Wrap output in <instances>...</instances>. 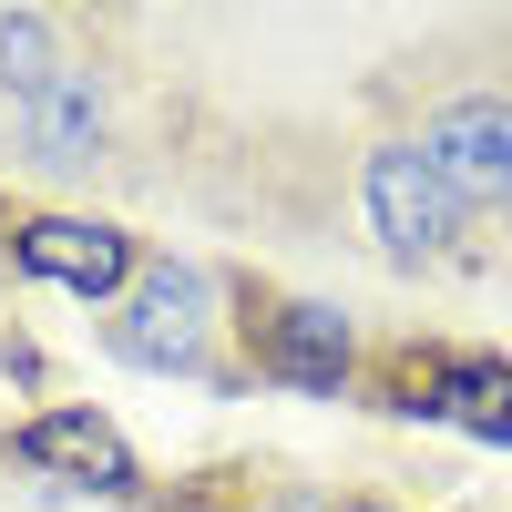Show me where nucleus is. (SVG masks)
<instances>
[{"label": "nucleus", "instance_id": "obj_5", "mask_svg": "<svg viewBox=\"0 0 512 512\" xmlns=\"http://www.w3.org/2000/svg\"><path fill=\"white\" fill-rule=\"evenodd\" d=\"M359 216H369V246L390 256L400 277L461 267V246H472V216L441 195V175L420 164L410 134H379V144L359 154Z\"/></svg>", "mask_w": 512, "mask_h": 512}, {"label": "nucleus", "instance_id": "obj_4", "mask_svg": "<svg viewBox=\"0 0 512 512\" xmlns=\"http://www.w3.org/2000/svg\"><path fill=\"white\" fill-rule=\"evenodd\" d=\"M0 267L31 277V287H62L82 308H123V287L144 277V236L113 226V216H82V205H31V216L0 226Z\"/></svg>", "mask_w": 512, "mask_h": 512}, {"label": "nucleus", "instance_id": "obj_11", "mask_svg": "<svg viewBox=\"0 0 512 512\" xmlns=\"http://www.w3.org/2000/svg\"><path fill=\"white\" fill-rule=\"evenodd\" d=\"M338 512H400V502H369V492H359V502H338Z\"/></svg>", "mask_w": 512, "mask_h": 512}, {"label": "nucleus", "instance_id": "obj_1", "mask_svg": "<svg viewBox=\"0 0 512 512\" xmlns=\"http://www.w3.org/2000/svg\"><path fill=\"white\" fill-rule=\"evenodd\" d=\"M226 338H236V369L287 400H359L369 390V338L338 297L226 267Z\"/></svg>", "mask_w": 512, "mask_h": 512}, {"label": "nucleus", "instance_id": "obj_10", "mask_svg": "<svg viewBox=\"0 0 512 512\" xmlns=\"http://www.w3.org/2000/svg\"><path fill=\"white\" fill-rule=\"evenodd\" d=\"M246 512H338V502H328L318 482H267V492H256Z\"/></svg>", "mask_w": 512, "mask_h": 512}, {"label": "nucleus", "instance_id": "obj_6", "mask_svg": "<svg viewBox=\"0 0 512 512\" xmlns=\"http://www.w3.org/2000/svg\"><path fill=\"white\" fill-rule=\"evenodd\" d=\"M0 451L41 482H72V492H103V502H144V451L123 441V420L93 400H52L0 431Z\"/></svg>", "mask_w": 512, "mask_h": 512}, {"label": "nucleus", "instance_id": "obj_3", "mask_svg": "<svg viewBox=\"0 0 512 512\" xmlns=\"http://www.w3.org/2000/svg\"><path fill=\"white\" fill-rule=\"evenodd\" d=\"M410 144L472 226H512V82H451V93H431Z\"/></svg>", "mask_w": 512, "mask_h": 512}, {"label": "nucleus", "instance_id": "obj_7", "mask_svg": "<svg viewBox=\"0 0 512 512\" xmlns=\"http://www.w3.org/2000/svg\"><path fill=\"white\" fill-rule=\"evenodd\" d=\"M11 123H21V154L41 164V175H93V164L113 154V93H103V72L82 62V52L41 82Z\"/></svg>", "mask_w": 512, "mask_h": 512}, {"label": "nucleus", "instance_id": "obj_9", "mask_svg": "<svg viewBox=\"0 0 512 512\" xmlns=\"http://www.w3.org/2000/svg\"><path fill=\"white\" fill-rule=\"evenodd\" d=\"M62 62H72V31H62L52 11H0V93H11V113H21Z\"/></svg>", "mask_w": 512, "mask_h": 512}, {"label": "nucleus", "instance_id": "obj_2", "mask_svg": "<svg viewBox=\"0 0 512 512\" xmlns=\"http://www.w3.org/2000/svg\"><path fill=\"white\" fill-rule=\"evenodd\" d=\"M103 349L144 379H205V390H236V338H226V267L205 256H164L144 246V277L123 287V308L103 318Z\"/></svg>", "mask_w": 512, "mask_h": 512}, {"label": "nucleus", "instance_id": "obj_8", "mask_svg": "<svg viewBox=\"0 0 512 512\" xmlns=\"http://www.w3.org/2000/svg\"><path fill=\"white\" fill-rule=\"evenodd\" d=\"M420 390H431V420L482 451H512V359L502 349H410Z\"/></svg>", "mask_w": 512, "mask_h": 512}]
</instances>
